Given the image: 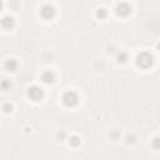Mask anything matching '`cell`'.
<instances>
[{"label":"cell","instance_id":"30bf717a","mask_svg":"<svg viewBox=\"0 0 160 160\" xmlns=\"http://www.w3.org/2000/svg\"><path fill=\"white\" fill-rule=\"evenodd\" d=\"M96 16L99 19H105L106 18V10L105 9H99L98 13H96Z\"/></svg>","mask_w":160,"mask_h":160},{"label":"cell","instance_id":"7c38bea8","mask_svg":"<svg viewBox=\"0 0 160 160\" xmlns=\"http://www.w3.org/2000/svg\"><path fill=\"white\" fill-rule=\"evenodd\" d=\"M127 59H128V55L125 53H120L119 55H118V60H119L120 63H125V61H127Z\"/></svg>","mask_w":160,"mask_h":160},{"label":"cell","instance_id":"52a82bcc","mask_svg":"<svg viewBox=\"0 0 160 160\" xmlns=\"http://www.w3.org/2000/svg\"><path fill=\"white\" fill-rule=\"evenodd\" d=\"M5 68H6V70H9V71H15L18 68V64L15 60H8L5 63Z\"/></svg>","mask_w":160,"mask_h":160},{"label":"cell","instance_id":"ba28073f","mask_svg":"<svg viewBox=\"0 0 160 160\" xmlns=\"http://www.w3.org/2000/svg\"><path fill=\"white\" fill-rule=\"evenodd\" d=\"M43 81L46 83V84H51L54 81V74L50 73V71H46L43 74Z\"/></svg>","mask_w":160,"mask_h":160},{"label":"cell","instance_id":"8992f818","mask_svg":"<svg viewBox=\"0 0 160 160\" xmlns=\"http://www.w3.org/2000/svg\"><path fill=\"white\" fill-rule=\"evenodd\" d=\"M1 25L5 28V29H10V28L14 26V19L10 18V16H5V18H3V20H1Z\"/></svg>","mask_w":160,"mask_h":160},{"label":"cell","instance_id":"6da1fadb","mask_svg":"<svg viewBox=\"0 0 160 160\" xmlns=\"http://www.w3.org/2000/svg\"><path fill=\"white\" fill-rule=\"evenodd\" d=\"M136 64L143 68V69H148L151 64H153V58H151V55L148 54V53H141V54H139L138 55V58H136Z\"/></svg>","mask_w":160,"mask_h":160},{"label":"cell","instance_id":"3957f363","mask_svg":"<svg viewBox=\"0 0 160 160\" xmlns=\"http://www.w3.org/2000/svg\"><path fill=\"white\" fill-rule=\"evenodd\" d=\"M43 95H44L43 90H41L40 88H38V86H33V88L29 89V98L34 101H39L41 98H43Z\"/></svg>","mask_w":160,"mask_h":160},{"label":"cell","instance_id":"4fadbf2b","mask_svg":"<svg viewBox=\"0 0 160 160\" xmlns=\"http://www.w3.org/2000/svg\"><path fill=\"white\" fill-rule=\"evenodd\" d=\"M3 109H4V111H5V113H10V111H11V105H10V104H5V105L3 106Z\"/></svg>","mask_w":160,"mask_h":160},{"label":"cell","instance_id":"9c48e42d","mask_svg":"<svg viewBox=\"0 0 160 160\" xmlns=\"http://www.w3.org/2000/svg\"><path fill=\"white\" fill-rule=\"evenodd\" d=\"M69 143H70V145H73V147H78V145L80 144V139L78 136H73V138H70Z\"/></svg>","mask_w":160,"mask_h":160},{"label":"cell","instance_id":"8fae6325","mask_svg":"<svg viewBox=\"0 0 160 160\" xmlns=\"http://www.w3.org/2000/svg\"><path fill=\"white\" fill-rule=\"evenodd\" d=\"M0 88H1L3 90H8L10 88V83L8 80H3L1 83H0Z\"/></svg>","mask_w":160,"mask_h":160},{"label":"cell","instance_id":"277c9868","mask_svg":"<svg viewBox=\"0 0 160 160\" xmlns=\"http://www.w3.org/2000/svg\"><path fill=\"white\" fill-rule=\"evenodd\" d=\"M40 14H41V16H43L44 19H51L55 15V9L53 8L51 5H44L43 8H41V10H40Z\"/></svg>","mask_w":160,"mask_h":160},{"label":"cell","instance_id":"9a60e30c","mask_svg":"<svg viewBox=\"0 0 160 160\" xmlns=\"http://www.w3.org/2000/svg\"><path fill=\"white\" fill-rule=\"evenodd\" d=\"M1 6H3V3H1V0H0V10H1Z\"/></svg>","mask_w":160,"mask_h":160},{"label":"cell","instance_id":"5b68a950","mask_svg":"<svg viewBox=\"0 0 160 160\" xmlns=\"http://www.w3.org/2000/svg\"><path fill=\"white\" fill-rule=\"evenodd\" d=\"M130 11H131V8L127 3H121L120 5H118V8H116L118 15H120V16H128Z\"/></svg>","mask_w":160,"mask_h":160},{"label":"cell","instance_id":"5bb4252c","mask_svg":"<svg viewBox=\"0 0 160 160\" xmlns=\"http://www.w3.org/2000/svg\"><path fill=\"white\" fill-rule=\"evenodd\" d=\"M159 138H156L155 140H154V147H155V149H159Z\"/></svg>","mask_w":160,"mask_h":160},{"label":"cell","instance_id":"7a4b0ae2","mask_svg":"<svg viewBox=\"0 0 160 160\" xmlns=\"http://www.w3.org/2000/svg\"><path fill=\"white\" fill-rule=\"evenodd\" d=\"M63 100H64V104L66 106H75L76 104H78V95H76V93L74 92H68L65 93L64 98H63Z\"/></svg>","mask_w":160,"mask_h":160}]
</instances>
